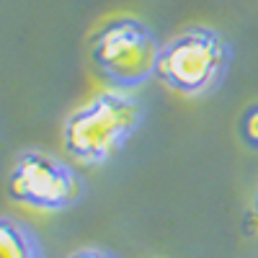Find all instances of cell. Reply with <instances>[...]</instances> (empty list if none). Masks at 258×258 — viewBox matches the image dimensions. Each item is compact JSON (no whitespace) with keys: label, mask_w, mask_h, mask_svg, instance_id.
Here are the masks:
<instances>
[{"label":"cell","mask_w":258,"mask_h":258,"mask_svg":"<svg viewBox=\"0 0 258 258\" xmlns=\"http://www.w3.org/2000/svg\"><path fill=\"white\" fill-rule=\"evenodd\" d=\"M230 59L225 39L207 29H188L160 52L158 78L183 96H199L217 85Z\"/></svg>","instance_id":"obj_3"},{"label":"cell","mask_w":258,"mask_h":258,"mask_svg":"<svg viewBox=\"0 0 258 258\" xmlns=\"http://www.w3.org/2000/svg\"><path fill=\"white\" fill-rule=\"evenodd\" d=\"M11 199L34 209H68L83 197V181L75 170L47 153H21L8 173Z\"/></svg>","instance_id":"obj_4"},{"label":"cell","mask_w":258,"mask_h":258,"mask_svg":"<svg viewBox=\"0 0 258 258\" xmlns=\"http://www.w3.org/2000/svg\"><path fill=\"white\" fill-rule=\"evenodd\" d=\"M70 258H114V255H111V253H106V250L88 248V250H78V253H73Z\"/></svg>","instance_id":"obj_7"},{"label":"cell","mask_w":258,"mask_h":258,"mask_svg":"<svg viewBox=\"0 0 258 258\" xmlns=\"http://www.w3.org/2000/svg\"><path fill=\"white\" fill-rule=\"evenodd\" d=\"M142 109L124 91H109L73 111L62 126L64 153L70 158L98 165L111 160L140 126Z\"/></svg>","instance_id":"obj_1"},{"label":"cell","mask_w":258,"mask_h":258,"mask_svg":"<svg viewBox=\"0 0 258 258\" xmlns=\"http://www.w3.org/2000/svg\"><path fill=\"white\" fill-rule=\"evenodd\" d=\"M243 135H245V142L258 147V106H253L250 111H245V116H243Z\"/></svg>","instance_id":"obj_6"},{"label":"cell","mask_w":258,"mask_h":258,"mask_svg":"<svg viewBox=\"0 0 258 258\" xmlns=\"http://www.w3.org/2000/svg\"><path fill=\"white\" fill-rule=\"evenodd\" d=\"M255 220H258V197H255Z\"/></svg>","instance_id":"obj_8"},{"label":"cell","mask_w":258,"mask_h":258,"mask_svg":"<svg viewBox=\"0 0 258 258\" xmlns=\"http://www.w3.org/2000/svg\"><path fill=\"white\" fill-rule=\"evenodd\" d=\"M0 258H41L39 243L26 225L11 217L0 222Z\"/></svg>","instance_id":"obj_5"},{"label":"cell","mask_w":258,"mask_h":258,"mask_svg":"<svg viewBox=\"0 0 258 258\" xmlns=\"http://www.w3.org/2000/svg\"><path fill=\"white\" fill-rule=\"evenodd\" d=\"M160 52L163 47L155 41L153 31L129 16L109 21L96 34L91 47V57L98 73L119 91L137 88L158 75Z\"/></svg>","instance_id":"obj_2"}]
</instances>
